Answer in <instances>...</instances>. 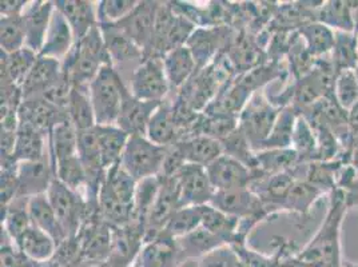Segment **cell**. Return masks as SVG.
I'll use <instances>...</instances> for the list:
<instances>
[{"label":"cell","mask_w":358,"mask_h":267,"mask_svg":"<svg viewBox=\"0 0 358 267\" xmlns=\"http://www.w3.org/2000/svg\"><path fill=\"white\" fill-rule=\"evenodd\" d=\"M345 194H346V201H348V206H358V180H353L349 186H346L343 189Z\"/></svg>","instance_id":"obj_53"},{"label":"cell","mask_w":358,"mask_h":267,"mask_svg":"<svg viewBox=\"0 0 358 267\" xmlns=\"http://www.w3.org/2000/svg\"><path fill=\"white\" fill-rule=\"evenodd\" d=\"M54 10V1H35L26 7L22 15L26 30V47L38 55L45 45Z\"/></svg>","instance_id":"obj_17"},{"label":"cell","mask_w":358,"mask_h":267,"mask_svg":"<svg viewBox=\"0 0 358 267\" xmlns=\"http://www.w3.org/2000/svg\"><path fill=\"white\" fill-rule=\"evenodd\" d=\"M324 193V190L314 186L310 182L305 179H297L290 193L286 196L284 208L296 211L299 214H305L313 206L315 199H318V196Z\"/></svg>","instance_id":"obj_45"},{"label":"cell","mask_w":358,"mask_h":267,"mask_svg":"<svg viewBox=\"0 0 358 267\" xmlns=\"http://www.w3.org/2000/svg\"><path fill=\"white\" fill-rule=\"evenodd\" d=\"M111 64H126L129 62L145 59V51L120 29L118 24H99Z\"/></svg>","instance_id":"obj_18"},{"label":"cell","mask_w":358,"mask_h":267,"mask_svg":"<svg viewBox=\"0 0 358 267\" xmlns=\"http://www.w3.org/2000/svg\"><path fill=\"white\" fill-rule=\"evenodd\" d=\"M315 20L336 32H355L356 10L355 6H352V1H322L317 8Z\"/></svg>","instance_id":"obj_28"},{"label":"cell","mask_w":358,"mask_h":267,"mask_svg":"<svg viewBox=\"0 0 358 267\" xmlns=\"http://www.w3.org/2000/svg\"><path fill=\"white\" fill-rule=\"evenodd\" d=\"M27 1H17V0H4L0 3V13L1 16L23 15Z\"/></svg>","instance_id":"obj_51"},{"label":"cell","mask_w":358,"mask_h":267,"mask_svg":"<svg viewBox=\"0 0 358 267\" xmlns=\"http://www.w3.org/2000/svg\"><path fill=\"white\" fill-rule=\"evenodd\" d=\"M202 223L201 208L199 206H187L180 208L170 217L164 224L162 233L169 237L179 239L196 230Z\"/></svg>","instance_id":"obj_43"},{"label":"cell","mask_w":358,"mask_h":267,"mask_svg":"<svg viewBox=\"0 0 358 267\" xmlns=\"http://www.w3.org/2000/svg\"><path fill=\"white\" fill-rule=\"evenodd\" d=\"M0 45L6 54H14L26 47V30L22 15L1 16Z\"/></svg>","instance_id":"obj_44"},{"label":"cell","mask_w":358,"mask_h":267,"mask_svg":"<svg viewBox=\"0 0 358 267\" xmlns=\"http://www.w3.org/2000/svg\"><path fill=\"white\" fill-rule=\"evenodd\" d=\"M161 103L162 102L141 101V99L135 98L134 95L127 89L124 96H123L117 126L130 136H133V135L146 136L150 119Z\"/></svg>","instance_id":"obj_13"},{"label":"cell","mask_w":358,"mask_h":267,"mask_svg":"<svg viewBox=\"0 0 358 267\" xmlns=\"http://www.w3.org/2000/svg\"><path fill=\"white\" fill-rule=\"evenodd\" d=\"M281 107L275 106L262 92H254L238 117V129L257 152L271 133Z\"/></svg>","instance_id":"obj_6"},{"label":"cell","mask_w":358,"mask_h":267,"mask_svg":"<svg viewBox=\"0 0 358 267\" xmlns=\"http://www.w3.org/2000/svg\"><path fill=\"white\" fill-rule=\"evenodd\" d=\"M158 1H139L134 11L118 24L145 52L149 48L158 11Z\"/></svg>","instance_id":"obj_15"},{"label":"cell","mask_w":358,"mask_h":267,"mask_svg":"<svg viewBox=\"0 0 358 267\" xmlns=\"http://www.w3.org/2000/svg\"><path fill=\"white\" fill-rule=\"evenodd\" d=\"M329 57L337 74L348 70H357L358 38L356 32L337 31L334 47Z\"/></svg>","instance_id":"obj_37"},{"label":"cell","mask_w":358,"mask_h":267,"mask_svg":"<svg viewBox=\"0 0 358 267\" xmlns=\"http://www.w3.org/2000/svg\"><path fill=\"white\" fill-rule=\"evenodd\" d=\"M346 194L336 187L330 194L328 212L312 242L299 254L303 267H343L341 227L348 211Z\"/></svg>","instance_id":"obj_1"},{"label":"cell","mask_w":358,"mask_h":267,"mask_svg":"<svg viewBox=\"0 0 358 267\" xmlns=\"http://www.w3.org/2000/svg\"><path fill=\"white\" fill-rule=\"evenodd\" d=\"M348 126L352 139L358 140V102L348 111Z\"/></svg>","instance_id":"obj_52"},{"label":"cell","mask_w":358,"mask_h":267,"mask_svg":"<svg viewBox=\"0 0 358 267\" xmlns=\"http://www.w3.org/2000/svg\"><path fill=\"white\" fill-rule=\"evenodd\" d=\"M75 43L76 39L73 29L70 27L66 17L55 8L45 35V45L39 57L63 62L74 48Z\"/></svg>","instance_id":"obj_19"},{"label":"cell","mask_w":358,"mask_h":267,"mask_svg":"<svg viewBox=\"0 0 358 267\" xmlns=\"http://www.w3.org/2000/svg\"><path fill=\"white\" fill-rule=\"evenodd\" d=\"M199 208L202 215V227L218 237L224 238L227 243L231 239H238L239 219L224 214L211 205H203Z\"/></svg>","instance_id":"obj_41"},{"label":"cell","mask_w":358,"mask_h":267,"mask_svg":"<svg viewBox=\"0 0 358 267\" xmlns=\"http://www.w3.org/2000/svg\"><path fill=\"white\" fill-rule=\"evenodd\" d=\"M67 115L78 131H85L96 126L95 113L90 99L89 87L73 86L67 104Z\"/></svg>","instance_id":"obj_35"},{"label":"cell","mask_w":358,"mask_h":267,"mask_svg":"<svg viewBox=\"0 0 358 267\" xmlns=\"http://www.w3.org/2000/svg\"><path fill=\"white\" fill-rule=\"evenodd\" d=\"M253 92L239 85L238 80H230L215 95L213 102L205 108V114H224L239 117Z\"/></svg>","instance_id":"obj_27"},{"label":"cell","mask_w":358,"mask_h":267,"mask_svg":"<svg viewBox=\"0 0 358 267\" xmlns=\"http://www.w3.org/2000/svg\"><path fill=\"white\" fill-rule=\"evenodd\" d=\"M54 178L55 174L51 155L38 162H20L17 164V195L31 198L34 195L45 194Z\"/></svg>","instance_id":"obj_16"},{"label":"cell","mask_w":358,"mask_h":267,"mask_svg":"<svg viewBox=\"0 0 358 267\" xmlns=\"http://www.w3.org/2000/svg\"><path fill=\"white\" fill-rule=\"evenodd\" d=\"M29 212H30L31 223L45 231L47 234H50L57 240V243L67 239L55 215V211L47 198V194H39V195L31 196L29 199Z\"/></svg>","instance_id":"obj_31"},{"label":"cell","mask_w":358,"mask_h":267,"mask_svg":"<svg viewBox=\"0 0 358 267\" xmlns=\"http://www.w3.org/2000/svg\"><path fill=\"white\" fill-rule=\"evenodd\" d=\"M206 171L215 193L249 189L254 179L252 168L226 154L210 164Z\"/></svg>","instance_id":"obj_10"},{"label":"cell","mask_w":358,"mask_h":267,"mask_svg":"<svg viewBox=\"0 0 358 267\" xmlns=\"http://www.w3.org/2000/svg\"><path fill=\"white\" fill-rule=\"evenodd\" d=\"M38 57V54L27 47L14 54H6L1 51V86L15 85L20 87L27 75L30 74Z\"/></svg>","instance_id":"obj_30"},{"label":"cell","mask_w":358,"mask_h":267,"mask_svg":"<svg viewBox=\"0 0 358 267\" xmlns=\"http://www.w3.org/2000/svg\"><path fill=\"white\" fill-rule=\"evenodd\" d=\"M54 174H55V178L62 182L64 186H67L69 189L74 190L80 195H83V193L89 194L87 174L83 164L80 162L79 155L69 157L55 162Z\"/></svg>","instance_id":"obj_40"},{"label":"cell","mask_w":358,"mask_h":267,"mask_svg":"<svg viewBox=\"0 0 358 267\" xmlns=\"http://www.w3.org/2000/svg\"><path fill=\"white\" fill-rule=\"evenodd\" d=\"M62 62L45 57H38L30 74L20 86L23 99L43 96L48 87L62 75Z\"/></svg>","instance_id":"obj_22"},{"label":"cell","mask_w":358,"mask_h":267,"mask_svg":"<svg viewBox=\"0 0 358 267\" xmlns=\"http://www.w3.org/2000/svg\"><path fill=\"white\" fill-rule=\"evenodd\" d=\"M162 59L170 89H182L198 71L194 57L186 45L170 50Z\"/></svg>","instance_id":"obj_24"},{"label":"cell","mask_w":358,"mask_h":267,"mask_svg":"<svg viewBox=\"0 0 358 267\" xmlns=\"http://www.w3.org/2000/svg\"><path fill=\"white\" fill-rule=\"evenodd\" d=\"M177 243H178L180 254L190 258H194V257L201 258L208 252L227 245L224 238L210 233L209 230H206L202 226H199L193 233L177 239Z\"/></svg>","instance_id":"obj_39"},{"label":"cell","mask_w":358,"mask_h":267,"mask_svg":"<svg viewBox=\"0 0 358 267\" xmlns=\"http://www.w3.org/2000/svg\"><path fill=\"white\" fill-rule=\"evenodd\" d=\"M301 162V157L293 149L262 150L255 152L253 171L262 175H274L296 168Z\"/></svg>","instance_id":"obj_33"},{"label":"cell","mask_w":358,"mask_h":267,"mask_svg":"<svg viewBox=\"0 0 358 267\" xmlns=\"http://www.w3.org/2000/svg\"><path fill=\"white\" fill-rule=\"evenodd\" d=\"M146 136L155 145L170 147L180 140L174 103L164 99L150 119Z\"/></svg>","instance_id":"obj_20"},{"label":"cell","mask_w":358,"mask_h":267,"mask_svg":"<svg viewBox=\"0 0 358 267\" xmlns=\"http://www.w3.org/2000/svg\"><path fill=\"white\" fill-rule=\"evenodd\" d=\"M48 135L30 127L19 126L16 130L14 159L20 162H38L50 157Z\"/></svg>","instance_id":"obj_25"},{"label":"cell","mask_w":358,"mask_h":267,"mask_svg":"<svg viewBox=\"0 0 358 267\" xmlns=\"http://www.w3.org/2000/svg\"><path fill=\"white\" fill-rule=\"evenodd\" d=\"M47 198L55 211V215L66 237H74L80 230L82 221L86 214L85 196L64 186L58 179L54 178L47 192Z\"/></svg>","instance_id":"obj_8"},{"label":"cell","mask_w":358,"mask_h":267,"mask_svg":"<svg viewBox=\"0 0 358 267\" xmlns=\"http://www.w3.org/2000/svg\"><path fill=\"white\" fill-rule=\"evenodd\" d=\"M292 149L299 152L301 161L313 159L314 154H318V142H317L315 133L312 126L309 124V122L301 114L294 127Z\"/></svg>","instance_id":"obj_48"},{"label":"cell","mask_w":358,"mask_h":267,"mask_svg":"<svg viewBox=\"0 0 358 267\" xmlns=\"http://www.w3.org/2000/svg\"><path fill=\"white\" fill-rule=\"evenodd\" d=\"M179 255L177 239L161 233L145 242L139 255V267H176Z\"/></svg>","instance_id":"obj_23"},{"label":"cell","mask_w":358,"mask_h":267,"mask_svg":"<svg viewBox=\"0 0 358 267\" xmlns=\"http://www.w3.org/2000/svg\"><path fill=\"white\" fill-rule=\"evenodd\" d=\"M129 91L145 102H164L170 91V83L164 71V59L145 57L130 75Z\"/></svg>","instance_id":"obj_7"},{"label":"cell","mask_w":358,"mask_h":267,"mask_svg":"<svg viewBox=\"0 0 358 267\" xmlns=\"http://www.w3.org/2000/svg\"><path fill=\"white\" fill-rule=\"evenodd\" d=\"M333 95L336 101L349 111L358 102V74L357 70L341 71L336 75Z\"/></svg>","instance_id":"obj_47"},{"label":"cell","mask_w":358,"mask_h":267,"mask_svg":"<svg viewBox=\"0 0 358 267\" xmlns=\"http://www.w3.org/2000/svg\"><path fill=\"white\" fill-rule=\"evenodd\" d=\"M126 91L127 86L117 68L111 63L103 66L89 86L96 126H117Z\"/></svg>","instance_id":"obj_4"},{"label":"cell","mask_w":358,"mask_h":267,"mask_svg":"<svg viewBox=\"0 0 358 267\" xmlns=\"http://www.w3.org/2000/svg\"><path fill=\"white\" fill-rule=\"evenodd\" d=\"M136 185L138 182L120 164L106 171L98 193V208L105 221L115 227L134 221Z\"/></svg>","instance_id":"obj_2"},{"label":"cell","mask_w":358,"mask_h":267,"mask_svg":"<svg viewBox=\"0 0 358 267\" xmlns=\"http://www.w3.org/2000/svg\"><path fill=\"white\" fill-rule=\"evenodd\" d=\"M171 179L177 187L180 208L209 205L215 194L203 166L186 164Z\"/></svg>","instance_id":"obj_9"},{"label":"cell","mask_w":358,"mask_h":267,"mask_svg":"<svg viewBox=\"0 0 358 267\" xmlns=\"http://www.w3.org/2000/svg\"><path fill=\"white\" fill-rule=\"evenodd\" d=\"M186 164L208 167L224 154L222 143L206 135H193L177 143Z\"/></svg>","instance_id":"obj_26"},{"label":"cell","mask_w":358,"mask_h":267,"mask_svg":"<svg viewBox=\"0 0 358 267\" xmlns=\"http://www.w3.org/2000/svg\"><path fill=\"white\" fill-rule=\"evenodd\" d=\"M111 63L99 24L92 27L62 62V70L73 86L89 87L101 68Z\"/></svg>","instance_id":"obj_3"},{"label":"cell","mask_w":358,"mask_h":267,"mask_svg":"<svg viewBox=\"0 0 358 267\" xmlns=\"http://www.w3.org/2000/svg\"><path fill=\"white\" fill-rule=\"evenodd\" d=\"M167 149L155 145L148 136L133 135L129 138L120 166L136 182L159 177L164 168Z\"/></svg>","instance_id":"obj_5"},{"label":"cell","mask_w":358,"mask_h":267,"mask_svg":"<svg viewBox=\"0 0 358 267\" xmlns=\"http://www.w3.org/2000/svg\"><path fill=\"white\" fill-rule=\"evenodd\" d=\"M227 42V32L224 26L196 27L187 41V48L193 54L198 70L208 67L221 52Z\"/></svg>","instance_id":"obj_14"},{"label":"cell","mask_w":358,"mask_h":267,"mask_svg":"<svg viewBox=\"0 0 358 267\" xmlns=\"http://www.w3.org/2000/svg\"><path fill=\"white\" fill-rule=\"evenodd\" d=\"M209 205L239 221H259L266 212L264 202L250 189L217 192Z\"/></svg>","instance_id":"obj_11"},{"label":"cell","mask_w":358,"mask_h":267,"mask_svg":"<svg viewBox=\"0 0 358 267\" xmlns=\"http://www.w3.org/2000/svg\"><path fill=\"white\" fill-rule=\"evenodd\" d=\"M29 199L27 196H16L13 202L4 208V233L16 242L31 224L30 212H29Z\"/></svg>","instance_id":"obj_42"},{"label":"cell","mask_w":358,"mask_h":267,"mask_svg":"<svg viewBox=\"0 0 358 267\" xmlns=\"http://www.w3.org/2000/svg\"><path fill=\"white\" fill-rule=\"evenodd\" d=\"M96 138L101 159L106 171L120 164L130 135L120 130L118 126H96Z\"/></svg>","instance_id":"obj_29"},{"label":"cell","mask_w":358,"mask_h":267,"mask_svg":"<svg viewBox=\"0 0 358 267\" xmlns=\"http://www.w3.org/2000/svg\"><path fill=\"white\" fill-rule=\"evenodd\" d=\"M54 4L73 29L76 42L87 35L92 27L99 24L96 17V6H92L91 1L58 0L54 1Z\"/></svg>","instance_id":"obj_21"},{"label":"cell","mask_w":358,"mask_h":267,"mask_svg":"<svg viewBox=\"0 0 358 267\" xmlns=\"http://www.w3.org/2000/svg\"><path fill=\"white\" fill-rule=\"evenodd\" d=\"M15 245L27 258L42 262L45 259H50L54 255L58 243L50 234L31 224L30 227L17 238Z\"/></svg>","instance_id":"obj_32"},{"label":"cell","mask_w":358,"mask_h":267,"mask_svg":"<svg viewBox=\"0 0 358 267\" xmlns=\"http://www.w3.org/2000/svg\"><path fill=\"white\" fill-rule=\"evenodd\" d=\"M67 118L69 115L64 108L57 107L43 96L23 99L17 111L19 126L30 127L47 135L59 122Z\"/></svg>","instance_id":"obj_12"},{"label":"cell","mask_w":358,"mask_h":267,"mask_svg":"<svg viewBox=\"0 0 358 267\" xmlns=\"http://www.w3.org/2000/svg\"><path fill=\"white\" fill-rule=\"evenodd\" d=\"M196 267H246L234 246L224 245L201 257Z\"/></svg>","instance_id":"obj_50"},{"label":"cell","mask_w":358,"mask_h":267,"mask_svg":"<svg viewBox=\"0 0 358 267\" xmlns=\"http://www.w3.org/2000/svg\"><path fill=\"white\" fill-rule=\"evenodd\" d=\"M52 164L60 159L78 155V130L70 119L59 122L48 135Z\"/></svg>","instance_id":"obj_36"},{"label":"cell","mask_w":358,"mask_h":267,"mask_svg":"<svg viewBox=\"0 0 358 267\" xmlns=\"http://www.w3.org/2000/svg\"><path fill=\"white\" fill-rule=\"evenodd\" d=\"M282 68L278 64V62L271 63H264L252 70L239 75L237 78L239 85H242L245 89H249L250 92H258L262 87H265L268 82L281 78Z\"/></svg>","instance_id":"obj_46"},{"label":"cell","mask_w":358,"mask_h":267,"mask_svg":"<svg viewBox=\"0 0 358 267\" xmlns=\"http://www.w3.org/2000/svg\"><path fill=\"white\" fill-rule=\"evenodd\" d=\"M139 1L135 0H105L96 6L99 24H115L134 11Z\"/></svg>","instance_id":"obj_49"},{"label":"cell","mask_w":358,"mask_h":267,"mask_svg":"<svg viewBox=\"0 0 358 267\" xmlns=\"http://www.w3.org/2000/svg\"><path fill=\"white\" fill-rule=\"evenodd\" d=\"M299 35L306 45L308 51L315 59H322V57L330 55L334 41L336 31L329 29L328 26L313 20L299 29Z\"/></svg>","instance_id":"obj_34"},{"label":"cell","mask_w":358,"mask_h":267,"mask_svg":"<svg viewBox=\"0 0 358 267\" xmlns=\"http://www.w3.org/2000/svg\"><path fill=\"white\" fill-rule=\"evenodd\" d=\"M299 115V114L296 111L294 107H292V106L282 107L278 114V118L274 123L271 133L259 151L292 149L293 133H294V127H296Z\"/></svg>","instance_id":"obj_38"}]
</instances>
